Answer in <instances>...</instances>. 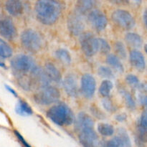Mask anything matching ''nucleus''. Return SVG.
I'll return each instance as SVG.
<instances>
[{
  "label": "nucleus",
  "instance_id": "nucleus-1",
  "mask_svg": "<svg viewBox=\"0 0 147 147\" xmlns=\"http://www.w3.org/2000/svg\"><path fill=\"white\" fill-rule=\"evenodd\" d=\"M61 8V4L59 1L52 0L37 1L35 4V12L37 20L42 24L51 25L60 17Z\"/></svg>",
  "mask_w": 147,
  "mask_h": 147
},
{
  "label": "nucleus",
  "instance_id": "nucleus-2",
  "mask_svg": "<svg viewBox=\"0 0 147 147\" xmlns=\"http://www.w3.org/2000/svg\"><path fill=\"white\" fill-rule=\"evenodd\" d=\"M47 116L58 126H69L76 121L73 111L64 103H58L50 108L47 111Z\"/></svg>",
  "mask_w": 147,
  "mask_h": 147
},
{
  "label": "nucleus",
  "instance_id": "nucleus-3",
  "mask_svg": "<svg viewBox=\"0 0 147 147\" xmlns=\"http://www.w3.org/2000/svg\"><path fill=\"white\" fill-rule=\"evenodd\" d=\"M35 66L34 60L26 55H18L11 60V67L18 78L28 76Z\"/></svg>",
  "mask_w": 147,
  "mask_h": 147
},
{
  "label": "nucleus",
  "instance_id": "nucleus-4",
  "mask_svg": "<svg viewBox=\"0 0 147 147\" xmlns=\"http://www.w3.org/2000/svg\"><path fill=\"white\" fill-rule=\"evenodd\" d=\"M60 93L58 89L54 86H49L47 87L39 90L34 94V101L42 106H49L58 101Z\"/></svg>",
  "mask_w": 147,
  "mask_h": 147
},
{
  "label": "nucleus",
  "instance_id": "nucleus-5",
  "mask_svg": "<svg viewBox=\"0 0 147 147\" xmlns=\"http://www.w3.org/2000/svg\"><path fill=\"white\" fill-rule=\"evenodd\" d=\"M21 43L23 47L31 53H37L42 47V39L34 30L27 29L21 34Z\"/></svg>",
  "mask_w": 147,
  "mask_h": 147
},
{
  "label": "nucleus",
  "instance_id": "nucleus-6",
  "mask_svg": "<svg viewBox=\"0 0 147 147\" xmlns=\"http://www.w3.org/2000/svg\"><path fill=\"white\" fill-rule=\"evenodd\" d=\"M80 42L83 53L88 57L93 56L98 52V39L92 33H83L80 36Z\"/></svg>",
  "mask_w": 147,
  "mask_h": 147
},
{
  "label": "nucleus",
  "instance_id": "nucleus-7",
  "mask_svg": "<svg viewBox=\"0 0 147 147\" xmlns=\"http://www.w3.org/2000/svg\"><path fill=\"white\" fill-rule=\"evenodd\" d=\"M115 24L124 30H130L135 25V20L130 12L124 9H117L111 14Z\"/></svg>",
  "mask_w": 147,
  "mask_h": 147
},
{
  "label": "nucleus",
  "instance_id": "nucleus-8",
  "mask_svg": "<svg viewBox=\"0 0 147 147\" xmlns=\"http://www.w3.org/2000/svg\"><path fill=\"white\" fill-rule=\"evenodd\" d=\"M0 35L9 40H12L17 37V28L11 18L5 15L0 17Z\"/></svg>",
  "mask_w": 147,
  "mask_h": 147
},
{
  "label": "nucleus",
  "instance_id": "nucleus-9",
  "mask_svg": "<svg viewBox=\"0 0 147 147\" xmlns=\"http://www.w3.org/2000/svg\"><path fill=\"white\" fill-rule=\"evenodd\" d=\"M80 143L83 147H99V139L93 128H86L80 131Z\"/></svg>",
  "mask_w": 147,
  "mask_h": 147
},
{
  "label": "nucleus",
  "instance_id": "nucleus-10",
  "mask_svg": "<svg viewBox=\"0 0 147 147\" xmlns=\"http://www.w3.org/2000/svg\"><path fill=\"white\" fill-rule=\"evenodd\" d=\"M96 89V82L90 74H84L81 78L80 91L86 98L90 99L94 96Z\"/></svg>",
  "mask_w": 147,
  "mask_h": 147
},
{
  "label": "nucleus",
  "instance_id": "nucleus-11",
  "mask_svg": "<svg viewBox=\"0 0 147 147\" xmlns=\"http://www.w3.org/2000/svg\"><path fill=\"white\" fill-rule=\"evenodd\" d=\"M88 20L97 31H103L108 24L106 16L98 9L92 10L88 16Z\"/></svg>",
  "mask_w": 147,
  "mask_h": 147
},
{
  "label": "nucleus",
  "instance_id": "nucleus-12",
  "mask_svg": "<svg viewBox=\"0 0 147 147\" xmlns=\"http://www.w3.org/2000/svg\"><path fill=\"white\" fill-rule=\"evenodd\" d=\"M67 27L72 34L80 35L85 27L81 14H78L77 11L71 13L67 18Z\"/></svg>",
  "mask_w": 147,
  "mask_h": 147
},
{
  "label": "nucleus",
  "instance_id": "nucleus-13",
  "mask_svg": "<svg viewBox=\"0 0 147 147\" xmlns=\"http://www.w3.org/2000/svg\"><path fill=\"white\" fill-rule=\"evenodd\" d=\"M63 86L65 93L70 97H77L79 89L77 79L73 74H69L63 80Z\"/></svg>",
  "mask_w": 147,
  "mask_h": 147
},
{
  "label": "nucleus",
  "instance_id": "nucleus-14",
  "mask_svg": "<svg viewBox=\"0 0 147 147\" xmlns=\"http://www.w3.org/2000/svg\"><path fill=\"white\" fill-rule=\"evenodd\" d=\"M93 126H94V121L92 118L83 112L79 113L77 119L75 121L76 129L79 132L86 128H93Z\"/></svg>",
  "mask_w": 147,
  "mask_h": 147
},
{
  "label": "nucleus",
  "instance_id": "nucleus-15",
  "mask_svg": "<svg viewBox=\"0 0 147 147\" xmlns=\"http://www.w3.org/2000/svg\"><path fill=\"white\" fill-rule=\"evenodd\" d=\"M130 63L138 70L142 71L145 69V59L143 54L137 50H132L129 55Z\"/></svg>",
  "mask_w": 147,
  "mask_h": 147
},
{
  "label": "nucleus",
  "instance_id": "nucleus-16",
  "mask_svg": "<svg viewBox=\"0 0 147 147\" xmlns=\"http://www.w3.org/2000/svg\"><path fill=\"white\" fill-rule=\"evenodd\" d=\"M46 75L50 82L55 83H60L62 82V76L58 69L51 63H48L45 65L44 69Z\"/></svg>",
  "mask_w": 147,
  "mask_h": 147
},
{
  "label": "nucleus",
  "instance_id": "nucleus-17",
  "mask_svg": "<svg viewBox=\"0 0 147 147\" xmlns=\"http://www.w3.org/2000/svg\"><path fill=\"white\" fill-rule=\"evenodd\" d=\"M6 10L12 16H19L23 11V4L18 0H9L5 3Z\"/></svg>",
  "mask_w": 147,
  "mask_h": 147
},
{
  "label": "nucleus",
  "instance_id": "nucleus-18",
  "mask_svg": "<svg viewBox=\"0 0 147 147\" xmlns=\"http://www.w3.org/2000/svg\"><path fill=\"white\" fill-rule=\"evenodd\" d=\"M94 1L91 0H82L78 1L76 3V11L80 14H84L88 11H92V9L94 7Z\"/></svg>",
  "mask_w": 147,
  "mask_h": 147
},
{
  "label": "nucleus",
  "instance_id": "nucleus-19",
  "mask_svg": "<svg viewBox=\"0 0 147 147\" xmlns=\"http://www.w3.org/2000/svg\"><path fill=\"white\" fill-rule=\"evenodd\" d=\"M106 63L111 66L114 70L116 71L119 72V73H123L124 68H123V64L121 62L120 59L118 56L113 54H109L108 55L107 57H106Z\"/></svg>",
  "mask_w": 147,
  "mask_h": 147
},
{
  "label": "nucleus",
  "instance_id": "nucleus-20",
  "mask_svg": "<svg viewBox=\"0 0 147 147\" xmlns=\"http://www.w3.org/2000/svg\"><path fill=\"white\" fill-rule=\"evenodd\" d=\"M125 39H126V42L129 45L131 46L132 47H134V48H139L142 45V43H143L142 37L139 34H136V33H128V34H126Z\"/></svg>",
  "mask_w": 147,
  "mask_h": 147
},
{
  "label": "nucleus",
  "instance_id": "nucleus-21",
  "mask_svg": "<svg viewBox=\"0 0 147 147\" xmlns=\"http://www.w3.org/2000/svg\"><path fill=\"white\" fill-rule=\"evenodd\" d=\"M15 111L20 116H30L33 113L31 107L22 100H19L16 106Z\"/></svg>",
  "mask_w": 147,
  "mask_h": 147
},
{
  "label": "nucleus",
  "instance_id": "nucleus-22",
  "mask_svg": "<svg viewBox=\"0 0 147 147\" xmlns=\"http://www.w3.org/2000/svg\"><path fill=\"white\" fill-rule=\"evenodd\" d=\"M113 85L109 80H104L100 83L99 88V93L104 98H109L111 91L113 89Z\"/></svg>",
  "mask_w": 147,
  "mask_h": 147
},
{
  "label": "nucleus",
  "instance_id": "nucleus-23",
  "mask_svg": "<svg viewBox=\"0 0 147 147\" xmlns=\"http://www.w3.org/2000/svg\"><path fill=\"white\" fill-rule=\"evenodd\" d=\"M13 50L9 45L4 40L0 39V57L3 59L9 58L12 56Z\"/></svg>",
  "mask_w": 147,
  "mask_h": 147
},
{
  "label": "nucleus",
  "instance_id": "nucleus-24",
  "mask_svg": "<svg viewBox=\"0 0 147 147\" xmlns=\"http://www.w3.org/2000/svg\"><path fill=\"white\" fill-rule=\"evenodd\" d=\"M98 131L103 136H111L114 134V128L109 123H100L98 125Z\"/></svg>",
  "mask_w": 147,
  "mask_h": 147
},
{
  "label": "nucleus",
  "instance_id": "nucleus-25",
  "mask_svg": "<svg viewBox=\"0 0 147 147\" xmlns=\"http://www.w3.org/2000/svg\"><path fill=\"white\" fill-rule=\"evenodd\" d=\"M55 55L57 58L64 65H68L71 63V56L67 50L59 49L55 52Z\"/></svg>",
  "mask_w": 147,
  "mask_h": 147
},
{
  "label": "nucleus",
  "instance_id": "nucleus-26",
  "mask_svg": "<svg viewBox=\"0 0 147 147\" xmlns=\"http://www.w3.org/2000/svg\"><path fill=\"white\" fill-rule=\"evenodd\" d=\"M121 93L122 96H123V99H124L126 106L130 110H134L135 108H136V103H135L134 99L132 97L131 95L129 92L124 90H121Z\"/></svg>",
  "mask_w": 147,
  "mask_h": 147
},
{
  "label": "nucleus",
  "instance_id": "nucleus-27",
  "mask_svg": "<svg viewBox=\"0 0 147 147\" xmlns=\"http://www.w3.org/2000/svg\"><path fill=\"white\" fill-rule=\"evenodd\" d=\"M118 137L121 140L125 147H131V141L127 132L123 129H118Z\"/></svg>",
  "mask_w": 147,
  "mask_h": 147
},
{
  "label": "nucleus",
  "instance_id": "nucleus-28",
  "mask_svg": "<svg viewBox=\"0 0 147 147\" xmlns=\"http://www.w3.org/2000/svg\"><path fill=\"white\" fill-rule=\"evenodd\" d=\"M98 73L100 77L107 78V80L113 78V77H114L111 69L106 67V66H100L98 68Z\"/></svg>",
  "mask_w": 147,
  "mask_h": 147
},
{
  "label": "nucleus",
  "instance_id": "nucleus-29",
  "mask_svg": "<svg viewBox=\"0 0 147 147\" xmlns=\"http://www.w3.org/2000/svg\"><path fill=\"white\" fill-rule=\"evenodd\" d=\"M98 39V51L103 54H109L111 51V47L106 40L102 38Z\"/></svg>",
  "mask_w": 147,
  "mask_h": 147
},
{
  "label": "nucleus",
  "instance_id": "nucleus-30",
  "mask_svg": "<svg viewBox=\"0 0 147 147\" xmlns=\"http://www.w3.org/2000/svg\"><path fill=\"white\" fill-rule=\"evenodd\" d=\"M115 48H116V51L119 56L121 58H126V50L125 48V46L122 42L118 41L116 42V45H115Z\"/></svg>",
  "mask_w": 147,
  "mask_h": 147
},
{
  "label": "nucleus",
  "instance_id": "nucleus-31",
  "mask_svg": "<svg viewBox=\"0 0 147 147\" xmlns=\"http://www.w3.org/2000/svg\"><path fill=\"white\" fill-rule=\"evenodd\" d=\"M137 127L147 131V109L142 113L140 119L138 122Z\"/></svg>",
  "mask_w": 147,
  "mask_h": 147
},
{
  "label": "nucleus",
  "instance_id": "nucleus-32",
  "mask_svg": "<svg viewBox=\"0 0 147 147\" xmlns=\"http://www.w3.org/2000/svg\"><path fill=\"white\" fill-rule=\"evenodd\" d=\"M103 106L106 111L109 112H113L116 110V106L113 101L109 98H105L103 100Z\"/></svg>",
  "mask_w": 147,
  "mask_h": 147
},
{
  "label": "nucleus",
  "instance_id": "nucleus-33",
  "mask_svg": "<svg viewBox=\"0 0 147 147\" xmlns=\"http://www.w3.org/2000/svg\"><path fill=\"white\" fill-rule=\"evenodd\" d=\"M126 80L127 83L133 87H137L139 86V80L136 76L133 74L128 75L126 77Z\"/></svg>",
  "mask_w": 147,
  "mask_h": 147
},
{
  "label": "nucleus",
  "instance_id": "nucleus-34",
  "mask_svg": "<svg viewBox=\"0 0 147 147\" xmlns=\"http://www.w3.org/2000/svg\"><path fill=\"white\" fill-rule=\"evenodd\" d=\"M106 147H125L123 142L118 136H116L114 139H111L107 142Z\"/></svg>",
  "mask_w": 147,
  "mask_h": 147
},
{
  "label": "nucleus",
  "instance_id": "nucleus-35",
  "mask_svg": "<svg viewBox=\"0 0 147 147\" xmlns=\"http://www.w3.org/2000/svg\"><path fill=\"white\" fill-rule=\"evenodd\" d=\"M90 111H91L92 114L94 116H96V118L100 119H105V115L99 109H98L97 107H91L90 108Z\"/></svg>",
  "mask_w": 147,
  "mask_h": 147
},
{
  "label": "nucleus",
  "instance_id": "nucleus-36",
  "mask_svg": "<svg viewBox=\"0 0 147 147\" xmlns=\"http://www.w3.org/2000/svg\"><path fill=\"white\" fill-rule=\"evenodd\" d=\"M14 134H15V136H17V139L20 141V143L22 144V145H23V146L24 147H32L28 143H27V142H26L25 139L23 138V136H22V135L20 134L17 131H14Z\"/></svg>",
  "mask_w": 147,
  "mask_h": 147
},
{
  "label": "nucleus",
  "instance_id": "nucleus-37",
  "mask_svg": "<svg viewBox=\"0 0 147 147\" xmlns=\"http://www.w3.org/2000/svg\"><path fill=\"white\" fill-rule=\"evenodd\" d=\"M126 115L125 113H121V114H119L116 116V119L119 122H123L124 121H126Z\"/></svg>",
  "mask_w": 147,
  "mask_h": 147
},
{
  "label": "nucleus",
  "instance_id": "nucleus-38",
  "mask_svg": "<svg viewBox=\"0 0 147 147\" xmlns=\"http://www.w3.org/2000/svg\"><path fill=\"white\" fill-rule=\"evenodd\" d=\"M140 101H141V103H142L144 107H146L147 109V95H144V96H141Z\"/></svg>",
  "mask_w": 147,
  "mask_h": 147
},
{
  "label": "nucleus",
  "instance_id": "nucleus-39",
  "mask_svg": "<svg viewBox=\"0 0 147 147\" xmlns=\"http://www.w3.org/2000/svg\"><path fill=\"white\" fill-rule=\"evenodd\" d=\"M139 89H141L143 91L147 92V83H142V84H139V86H138Z\"/></svg>",
  "mask_w": 147,
  "mask_h": 147
},
{
  "label": "nucleus",
  "instance_id": "nucleus-40",
  "mask_svg": "<svg viewBox=\"0 0 147 147\" xmlns=\"http://www.w3.org/2000/svg\"><path fill=\"white\" fill-rule=\"evenodd\" d=\"M6 86V88H7V90H8V91H9L10 93H11V94L14 95V96L17 97V93H16V92L14 91V90H13V89L11 88V87H9V86Z\"/></svg>",
  "mask_w": 147,
  "mask_h": 147
},
{
  "label": "nucleus",
  "instance_id": "nucleus-41",
  "mask_svg": "<svg viewBox=\"0 0 147 147\" xmlns=\"http://www.w3.org/2000/svg\"><path fill=\"white\" fill-rule=\"evenodd\" d=\"M144 21L145 25L147 28V9L145 10L144 13Z\"/></svg>",
  "mask_w": 147,
  "mask_h": 147
},
{
  "label": "nucleus",
  "instance_id": "nucleus-42",
  "mask_svg": "<svg viewBox=\"0 0 147 147\" xmlns=\"http://www.w3.org/2000/svg\"><path fill=\"white\" fill-rule=\"evenodd\" d=\"M0 67H6V65H5V64H4V63H3L2 61H1V60H0Z\"/></svg>",
  "mask_w": 147,
  "mask_h": 147
},
{
  "label": "nucleus",
  "instance_id": "nucleus-43",
  "mask_svg": "<svg viewBox=\"0 0 147 147\" xmlns=\"http://www.w3.org/2000/svg\"><path fill=\"white\" fill-rule=\"evenodd\" d=\"M144 50H145V52H146V53H147V44L145 45V46H144Z\"/></svg>",
  "mask_w": 147,
  "mask_h": 147
}]
</instances>
